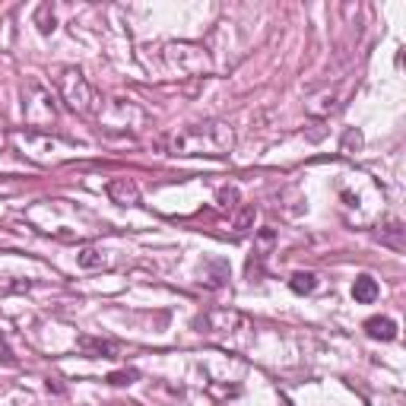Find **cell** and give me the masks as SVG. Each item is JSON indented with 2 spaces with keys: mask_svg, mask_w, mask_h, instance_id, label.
Listing matches in <instances>:
<instances>
[{
  "mask_svg": "<svg viewBox=\"0 0 406 406\" xmlns=\"http://www.w3.org/2000/svg\"><path fill=\"white\" fill-rule=\"evenodd\" d=\"M289 289L296 292V296H311V292L317 289V276L308 273V270H298V273L289 276Z\"/></svg>",
  "mask_w": 406,
  "mask_h": 406,
  "instance_id": "30bf717a",
  "label": "cell"
},
{
  "mask_svg": "<svg viewBox=\"0 0 406 406\" xmlns=\"http://www.w3.org/2000/svg\"><path fill=\"white\" fill-rule=\"evenodd\" d=\"M76 346L89 358H117V352H121V346L115 340H102V337H80Z\"/></svg>",
  "mask_w": 406,
  "mask_h": 406,
  "instance_id": "52a82bcc",
  "label": "cell"
},
{
  "mask_svg": "<svg viewBox=\"0 0 406 406\" xmlns=\"http://www.w3.org/2000/svg\"><path fill=\"white\" fill-rule=\"evenodd\" d=\"M166 64L178 76H203V73H210V55L200 48V45H191V42L166 45Z\"/></svg>",
  "mask_w": 406,
  "mask_h": 406,
  "instance_id": "277c9868",
  "label": "cell"
},
{
  "mask_svg": "<svg viewBox=\"0 0 406 406\" xmlns=\"http://www.w3.org/2000/svg\"><path fill=\"white\" fill-rule=\"evenodd\" d=\"M168 150L175 156H229L235 150V127L226 121H207V124H191L172 137Z\"/></svg>",
  "mask_w": 406,
  "mask_h": 406,
  "instance_id": "6da1fadb",
  "label": "cell"
},
{
  "mask_svg": "<svg viewBox=\"0 0 406 406\" xmlns=\"http://www.w3.org/2000/svg\"><path fill=\"white\" fill-rule=\"evenodd\" d=\"M22 115H26V124L32 131H48L57 121V108H55L51 92L42 89V86H29L22 92Z\"/></svg>",
  "mask_w": 406,
  "mask_h": 406,
  "instance_id": "5b68a950",
  "label": "cell"
},
{
  "mask_svg": "<svg viewBox=\"0 0 406 406\" xmlns=\"http://www.w3.org/2000/svg\"><path fill=\"white\" fill-rule=\"evenodd\" d=\"M7 146V133H3V127H0V150Z\"/></svg>",
  "mask_w": 406,
  "mask_h": 406,
  "instance_id": "ac0fdd59",
  "label": "cell"
},
{
  "mask_svg": "<svg viewBox=\"0 0 406 406\" xmlns=\"http://www.w3.org/2000/svg\"><path fill=\"white\" fill-rule=\"evenodd\" d=\"M140 378V372L137 368H124V372H111L108 375V384H115V387H124V384H133V381Z\"/></svg>",
  "mask_w": 406,
  "mask_h": 406,
  "instance_id": "9a60e30c",
  "label": "cell"
},
{
  "mask_svg": "<svg viewBox=\"0 0 406 406\" xmlns=\"http://www.w3.org/2000/svg\"><path fill=\"white\" fill-rule=\"evenodd\" d=\"M0 362H3V365H16V356L10 352V346L3 343V337H0Z\"/></svg>",
  "mask_w": 406,
  "mask_h": 406,
  "instance_id": "e0dca14e",
  "label": "cell"
},
{
  "mask_svg": "<svg viewBox=\"0 0 406 406\" xmlns=\"http://www.w3.org/2000/svg\"><path fill=\"white\" fill-rule=\"evenodd\" d=\"M254 216H257V210H254V207H245V210H241L238 219H235V232H238V235L251 232V226H254Z\"/></svg>",
  "mask_w": 406,
  "mask_h": 406,
  "instance_id": "5bb4252c",
  "label": "cell"
},
{
  "mask_svg": "<svg viewBox=\"0 0 406 406\" xmlns=\"http://www.w3.org/2000/svg\"><path fill=\"white\" fill-rule=\"evenodd\" d=\"M365 333H368V337L372 340H393L397 337V324L391 321V317H368V321H365Z\"/></svg>",
  "mask_w": 406,
  "mask_h": 406,
  "instance_id": "ba28073f",
  "label": "cell"
},
{
  "mask_svg": "<svg viewBox=\"0 0 406 406\" xmlns=\"http://www.w3.org/2000/svg\"><path fill=\"white\" fill-rule=\"evenodd\" d=\"M378 282L372 280V276H356V282H352V298H356L358 305H372L375 298H378Z\"/></svg>",
  "mask_w": 406,
  "mask_h": 406,
  "instance_id": "9c48e42d",
  "label": "cell"
},
{
  "mask_svg": "<svg viewBox=\"0 0 406 406\" xmlns=\"http://www.w3.org/2000/svg\"><path fill=\"white\" fill-rule=\"evenodd\" d=\"M194 331L229 349H245L251 343V321L232 308H210L194 317Z\"/></svg>",
  "mask_w": 406,
  "mask_h": 406,
  "instance_id": "7a4b0ae2",
  "label": "cell"
},
{
  "mask_svg": "<svg viewBox=\"0 0 406 406\" xmlns=\"http://www.w3.org/2000/svg\"><path fill=\"white\" fill-rule=\"evenodd\" d=\"M216 200H219L222 210H235V207H238V187H222Z\"/></svg>",
  "mask_w": 406,
  "mask_h": 406,
  "instance_id": "2e32d148",
  "label": "cell"
},
{
  "mask_svg": "<svg viewBox=\"0 0 406 406\" xmlns=\"http://www.w3.org/2000/svg\"><path fill=\"white\" fill-rule=\"evenodd\" d=\"M57 89H61V99L67 102L70 111H76V115H96V89H92V83L83 76V70L76 67H64L61 73H57Z\"/></svg>",
  "mask_w": 406,
  "mask_h": 406,
  "instance_id": "3957f363",
  "label": "cell"
},
{
  "mask_svg": "<svg viewBox=\"0 0 406 406\" xmlns=\"http://www.w3.org/2000/svg\"><path fill=\"white\" fill-rule=\"evenodd\" d=\"M35 26H38L42 35H51L57 29V16H55L51 3H38V10H35Z\"/></svg>",
  "mask_w": 406,
  "mask_h": 406,
  "instance_id": "8fae6325",
  "label": "cell"
},
{
  "mask_svg": "<svg viewBox=\"0 0 406 406\" xmlns=\"http://www.w3.org/2000/svg\"><path fill=\"white\" fill-rule=\"evenodd\" d=\"M76 263L83 270H99V267H105V257H102V251H96V248H83L76 254Z\"/></svg>",
  "mask_w": 406,
  "mask_h": 406,
  "instance_id": "7c38bea8",
  "label": "cell"
},
{
  "mask_svg": "<svg viewBox=\"0 0 406 406\" xmlns=\"http://www.w3.org/2000/svg\"><path fill=\"white\" fill-rule=\"evenodd\" d=\"M105 191H108L111 203H117V207H137L140 203V187L133 178H111Z\"/></svg>",
  "mask_w": 406,
  "mask_h": 406,
  "instance_id": "8992f818",
  "label": "cell"
},
{
  "mask_svg": "<svg viewBox=\"0 0 406 406\" xmlns=\"http://www.w3.org/2000/svg\"><path fill=\"white\" fill-rule=\"evenodd\" d=\"M362 146V131H356V127H349V131L343 133V146H340V152L343 156H352V152Z\"/></svg>",
  "mask_w": 406,
  "mask_h": 406,
  "instance_id": "4fadbf2b",
  "label": "cell"
}]
</instances>
